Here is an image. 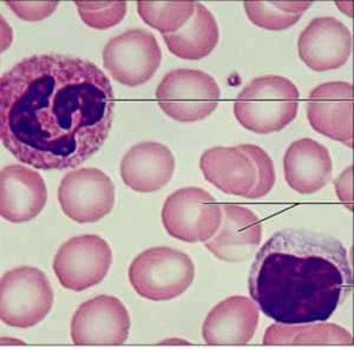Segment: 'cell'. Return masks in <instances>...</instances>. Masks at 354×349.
<instances>
[{"label":"cell","instance_id":"obj_8","mask_svg":"<svg viewBox=\"0 0 354 349\" xmlns=\"http://www.w3.org/2000/svg\"><path fill=\"white\" fill-rule=\"evenodd\" d=\"M161 59L156 38L143 28H133L113 37L103 50L104 68L115 81L131 88L151 79Z\"/></svg>","mask_w":354,"mask_h":349},{"label":"cell","instance_id":"obj_9","mask_svg":"<svg viewBox=\"0 0 354 349\" xmlns=\"http://www.w3.org/2000/svg\"><path fill=\"white\" fill-rule=\"evenodd\" d=\"M113 252L98 235L73 237L58 249L53 270L65 289L83 292L101 283L109 273Z\"/></svg>","mask_w":354,"mask_h":349},{"label":"cell","instance_id":"obj_21","mask_svg":"<svg viewBox=\"0 0 354 349\" xmlns=\"http://www.w3.org/2000/svg\"><path fill=\"white\" fill-rule=\"evenodd\" d=\"M263 345H353L350 332L335 323H274L266 330Z\"/></svg>","mask_w":354,"mask_h":349},{"label":"cell","instance_id":"obj_22","mask_svg":"<svg viewBox=\"0 0 354 349\" xmlns=\"http://www.w3.org/2000/svg\"><path fill=\"white\" fill-rule=\"evenodd\" d=\"M312 1H245V13L259 28L282 31L297 24Z\"/></svg>","mask_w":354,"mask_h":349},{"label":"cell","instance_id":"obj_25","mask_svg":"<svg viewBox=\"0 0 354 349\" xmlns=\"http://www.w3.org/2000/svg\"><path fill=\"white\" fill-rule=\"evenodd\" d=\"M248 153L257 167L258 182L254 187L248 198H261L270 194L275 185V169L273 161L263 149L255 144L240 145Z\"/></svg>","mask_w":354,"mask_h":349},{"label":"cell","instance_id":"obj_15","mask_svg":"<svg viewBox=\"0 0 354 349\" xmlns=\"http://www.w3.org/2000/svg\"><path fill=\"white\" fill-rule=\"evenodd\" d=\"M0 214L11 223H24L36 218L48 201L43 177L24 165L5 167L0 175Z\"/></svg>","mask_w":354,"mask_h":349},{"label":"cell","instance_id":"obj_11","mask_svg":"<svg viewBox=\"0 0 354 349\" xmlns=\"http://www.w3.org/2000/svg\"><path fill=\"white\" fill-rule=\"evenodd\" d=\"M130 315L123 302L100 295L84 302L71 320V340L77 346H120L129 337Z\"/></svg>","mask_w":354,"mask_h":349},{"label":"cell","instance_id":"obj_26","mask_svg":"<svg viewBox=\"0 0 354 349\" xmlns=\"http://www.w3.org/2000/svg\"><path fill=\"white\" fill-rule=\"evenodd\" d=\"M8 8L21 19L39 21L51 16L56 11L58 1H6Z\"/></svg>","mask_w":354,"mask_h":349},{"label":"cell","instance_id":"obj_5","mask_svg":"<svg viewBox=\"0 0 354 349\" xmlns=\"http://www.w3.org/2000/svg\"><path fill=\"white\" fill-rule=\"evenodd\" d=\"M48 276L35 267L11 269L1 277L0 317L5 325L30 328L38 325L53 305Z\"/></svg>","mask_w":354,"mask_h":349},{"label":"cell","instance_id":"obj_6","mask_svg":"<svg viewBox=\"0 0 354 349\" xmlns=\"http://www.w3.org/2000/svg\"><path fill=\"white\" fill-rule=\"evenodd\" d=\"M221 90L213 77L201 70L177 68L167 73L156 90L157 103L171 120L202 121L216 110Z\"/></svg>","mask_w":354,"mask_h":349},{"label":"cell","instance_id":"obj_19","mask_svg":"<svg viewBox=\"0 0 354 349\" xmlns=\"http://www.w3.org/2000/svg\"><path fill=\"white\" fill-rule=\"evenodd\" d=\"M285 178L302 195L318 193L332 178V160L326 147L310 138L293 142L283 157Z\"/></svg>","mask_w":354,"mask_h":349},{"label":"cell","instance_id":"obj_24","mask_svg":"<svg viewBox=\"0 0 354 349\" xmlns=\"http://www.w3.org/2000/svg\"><path fill=\"white\" fill-rule=\"evenodd\" d=\"M84 24L96 30H108L120 24L127 13L125 1H76Z\"/></svg>","mask_w":354,"mask_h":349},{"label":"cell","instance_id":"obj_2","mask_svg":"<svg viewBox=\"0 0 354 349\" xmlns=\"http://www.w3.org/2000/svg\"><path fill=\"white\" fill-rule=\"evenodd\" d=\"M353 276L338 238L304 228L277 232L250 267L248 289L266 317L285 325L328 320L350 297Z\"/></svg>","mask_w":354,"mask_h":349},{"label":"cell","instance_id":"obj_12","mask_svg":"<svg viewBox=\"0 0 354 349\" xmlns=\"http://www.w3.org/2000/svg\"><path fill=\"white\" fill-rule=\"evenodd\" d=\"M307 117L317 133L353 148V85L330 82L314 88L307 101Z\"/></svg>","mask_w":354,"mask_h":349},{"label":"cell","instance_id":"obj_18","mask_svg":"<svg viewBox=\"0 0 354 349\" xmlns=\"http://www.w3.org/2000/svg\"><path fill=\"white\" fill-rule=\"evenodd\" d=\"M200 168L207 181L234 196L248 198L258 182L255 163L240 145L205 150Z\"/></svg>","mask_w":354,"mask_h":349},{"label":"cell","instance_id":"obj_7","mask_svg":"<svg viewBox=\"0 0 354 349\" xmlns=\"http://www.w3.org/2000/svg\"><path fill=\"white\" fill-rule=\"evenodd\" d=\"M162 222L170 236L187 243H205L221 225V205L205 189H178L165 200Z\"/></svg>","mask_w":354,"mask_h":349},{"label":"cell","instance_id":"obj_14","mask_svg":"<svg viewBox=\"0 0 354 349\" xmlns=\"http://www.w3.org/2000/svg\"><path fill=\"white\" fill-rule=\"evenodd\" d=\"M222 222L205 248L218 260L230 263L245 262L253 256L262 241V225L250 209L223 205Z\"/></svg>","mask_w":354,"mask_h":349},{"label":"cell","instance_id":"obj_13","mask_svg":"<svg viewBox=\"0 0 354 349\" xmlns=\"http://www.w3.org/2000/svg\"><path fill=\"white\" fill-rule=\"evenodd\" d=\"M298 51L300 59L313 71L335 70L350 58L352 35L334 17L315 18L299 37Z\"/></svg>","mask_w":354,"mask_h":349},{"label":"cell","instance_id":"obj_3","mask_svg":"<svg viewBox=\"0 0 354 349\" xmlns=\"http://www.w3.org/2000/svg\"><path fill=\"white\" fill-rule=\"evenodd\" d=\"M299 98L298 88L285 77H258L239 93L234 115L250 131L260 135L278 133L297 117Z\"/></svg>","mask_w":354,"mask_h":349},{"label":"cell","instance_id":"obj_16","mask_svg":"<svg viewBox=\"0 0 354 349\" xmlns=\"http://www.w3.org/2000/svg\"><path fill=\"white\" fill-rule=\"evenodd\" d=\"M259 323V307L245 296H230L205 317L202 337L209 346H243L252 341Z\"/></svg>","mask_w":354,"mask_h":349},{"label":"cell","instance_id":"obj_23","mask_svg":"<svg viewBox=\"0 0 354 349\" xmlns=\"http://www.w3.org/2000/svg\"><path fill=\"white\" fill-rule=\"evenodd\" d=\"M195 6V1H138L137 11L145 24L162 35H170L189 21Z\"/></svg>","mask_w":354,"mask_h":349},{"label":"cell","instance_id":"obj_27","mask_svg":"<svg viewBox=\"0 0 354 349\" xmlns=\"http://www.w3.org/2000/svg\"><path fill=\"white\" fill-rule=\"evenodd\" d=\"M352 176V167L348 168V170H345L342 173V176L337 178L334 181L335 185V189H337V194H338L339 198L342 200L345 205H350V209L352 210V183L347 185V180L348 177ZM352 178H350L348 181H351Z\"/></svg>","mask_w":354,"mask_h":349},{"label":"cell","instance_id":"obj_10","mask_svg":"<svg viewBox=\"0 0 354 349\" xmlns=\"http://www.w3.org/2000/svg\"><path fill=\"white\" fill-rule=\"evenodd\" d=\"M58 201L65 215L73 221L95 223L113 210L115 185L100 169H76L62 180Z\"/></svg>","mask_w":354,"mask_h":349},{"label":"cell","instance_id":"obj_1","mask_svg":"<svg viewBox=\"0 0 354 349\" xmlns=\"http://www.w3.org/2000/svg\"><path fill=\"white\" fill-rule=\"evenodd\" d=\"M115 95L91 62L35 55L0 79V137L18 161L39 170L77 168L103 147Z\"/></svg>","mask_w":354,"mask_h":349},{"label":"cell","instance_id":"obj_4","mask_svg":"<svg viewBox=\"0 0 354 349\" xmlns=\"http://www.w3.org/2000/svg\"><path fill=\"white\" fill-rule=\"evenodd\" d=\"M129 281L138 295L151 301H169L187 292L195 279L189 255L170 247H153L130 265Z\"/></svg>","mask_w":354,"mask_h":349},{"label":"cell","instance_id":"obj_20","mask_svg":"<svg viewBox=\"0 0 354 349\" xmlns=\"http://www.w3.org/2000/svg\"><path fill=\"white\" fill-rule=\"evenodd\" d=\"M220 38L218 23L205 5L196 3L189 21L177 32L163 35L167 48L174 56L198 61L213 53Z\"/></svg>","mask_w":354,"mask_h":349},{"label":"cell","instance_id":"obj_17","mask_svg":"<svg viewBox=\"0 0 354 349\" xmlns=\"http://www.w3.org/2000/svg\"><path fill=\"white\" fill-rule=\"evenodd\" d=\"M175 165V157L167 145L141 142L123 156L122 180L137 193H155L169 183Z\"/></svg>","mask_w":354,"mask_h":349}]
</instances>
